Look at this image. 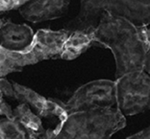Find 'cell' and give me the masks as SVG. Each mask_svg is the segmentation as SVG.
Returning <instances> with one entry per match:
<instances>
[{"label": "cell", "mask_w": 150, "mask_h": 139, "mask_svg": "<svg viewBox=\"0 0 150 139\" xmlns=\"http://www.w3.org/2000/svg\"><path fill=\"white\" fill-rule=\"evenodd\" d=\"M93 39L111 48L118 74L141 71L148 59L149 34L145 26H138L122 18L102 15L93 30Z\"/></svg>", "instance_id": "6da1fadb"}, {"label": "cell", "mask_w": 150, "mask_h": 139, "mask_svg": "<svg viewBox=\"0 0 150 139\" xmlns=\"http://www.w3.org/2000/svg\"><path fill=\"white\" fill-rule=\"evenodd\" d=\"M102 15L145 26L150 18V0H82L79 13L69 29L93 32Z\"/></svg>", "instance_id": "7a4b0ae2"}, {"label": "cell", "mask_w": 150, "mask_h": 139, "mask_svg": "<svg viewBox=\"0 0 150 139\" xmlns=\"http://www.w3.org/2000/svg\"><path fill=\"white\" fill-rule=\"evenodd\" d=\"M69 0H30L19 8V13L30 22H42L62 16L67 11Z\"/></svg>", "instance_id": "3957f363"}, {"label": "cell", "mask_w": 150, "mask_h": 139, "mask_svg": "<svg viewBox=\"0 0 150 139\" xmlns=\"http://www.w3.org/2000/svg\"><path fill=\"white\" fill-rule=\"evenodd\" d=\"M34 34L29 26L4 23L0 28V47L11 52H24L31 45Z\"/></svg>", "instance_id": "277c9868"}, {"label": "cell", "mask_w": 150, "mask_h": 139, "mask_svg": "<svg viewBox=\"0 0 150 139\" xmlns=\"http://www.w3.org/2000/svg\"><path fill=\"white\" fill-rule=\"evenodd\" d=\"M30 0H0V13L19 9Z\"/></svg>", "instance_id": "5b68a950"}, {"label": "cell", "mask_w": 150, "mask_h": 139, "mask_svg": "<svg viewBox=\"0 0 150 139\" xmlns=\"http://www.w3.org/2000/svg\"><path fill=\"white\" fill-rule=\"evenodd\" d=\"M3 24H4V22H3V20H2V19H0V28H1Z\"/></svg>", "instance_id": "8992f818"}]
</instances>
